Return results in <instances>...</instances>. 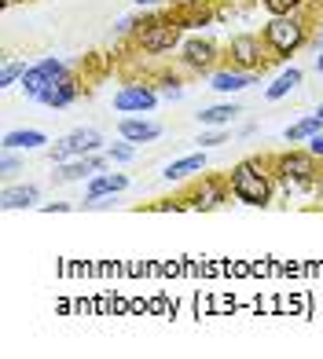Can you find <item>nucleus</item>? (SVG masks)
Returning <instances> with one entry per match:
<instances>
[{
  "label": "nucleus",
  "mask_w": 323,
  "mask_h": 359,
  "mask_svg": "<svg viewBox=\"0 0 323 359\" xmlns=\"http://www.w3.org/2000/svg\"><path fill=\"white\" fill-rule=\"evenodd\" d=\"M107 154H81V158H70L62 161V165H55V184H77V180H92L95 172L107 169Z\"/></svg>",
  "instance_id": "obj_10"
},
{
  "label": "nucleus",
  "mask_w": 323,
  "mask_h": 359,
  "mask_svg": "<svg viewBox=\"0 0 323 359\" xmlns=\"http://www.w3.org/2000/svg\"><path fill=\"white\" fill-rule=\"evenodd\" d=\"M316 133H323V118L319 114H309V118H301V121H294L286 128V143H305V140H312Z\"/></svg>",
  "instance_id": "obj_21"
},
{
  "label": "nucleus",
  "mask_w": 323,
  "mask_h": 359,
  "mask_svg": "<svg viewBox=\"0 0 323 359\" xmlns=\"http://www.w3.org/2000/svg\"><path fill=\"white\" fill-rule=\"evenodd\" d=\"M217 62H220V44L217 41H209V37H191L180 44V67L187 74H213L217 70Z\"/></svg>",
  "instance_id": "obj_7"
},
{
  "label": "nucleus",
  "mask_w": 323,
  "mask_h": 359,
  "mask_svg": "<svg viewBox=\"0 0 323 359\" xmlns=\"http://www.w3.org/2000/svg\"><path fill=\"white\" fill-rule=\"evenodd\" d=\"M158 95H162V100H180L184 88H180V81H176V77H166V81H162V88H158Z\"/></svg>",
  "instance_id": "obj_28"
},
{
  "label": "nucleus",
  "mask_w": 323,
  "mask_h": 359,
  "mask_svg": "<svg viewBox=\"0 0 323 359\" xmlns=\"http://www.w3.org/2000/svg\"><path fill=\"white\" fill-rule=\"evenodd\" d=\"M147 22V15H125V19H118V26H114V34L118 37H136V29Z\"/></svg>",
  "instance_id": "obj_24"
},
{
  "label": "nucleus",
  "mask_w": 323,
  "mask_h": 359,
  "mask_svg": "<svg viewBox=\"0 0 323 359\" xmlns=\"http://www.w3.org/2000/svg\"><path fill=\"white\" fill-rule=\"evenodd\" d=\"M128 187V176L125 172H95L88 184H85V198H103V194H121Z\"/></svg>",
  "instance_id": "obj_15"
},
{
  "label": "nucleus",
  "mask_w": 323,
  "mask_h": 359,
  "mask_svg": "<svg viewBox=\"0 0 323 359\" xmlns=\"http://www.w3.org/2000/svg\"><path fill=\"white\" fill-rule=\"evenodd\" d=\"M257 77H261V74L224 67V70H213V74H209V88H217V92H224V95H235V92H242V88L257 85Z\"/></svg>",
  "instance_id": "obj_12"
},
{
  "label": "nucleus",
  "mask_w": 323,
  "mask_h": 359,
  "mask_svg": "<svg viewBox=\"0 0 323 359\" xmlns=\"http://www.w3.org/2000/svg\"><path fill=\"white\" fill-rule=\"evenodd\" d=\"M312 48H316V52H319V48H323V29H319V34L312 37Z\"/></svg>",
  "instance_id": "obj_34"
},
{
  "label": "nucleus",
  "mask_w": 323,
  "mask_h": 359,
  "mask_svg": "<svg viewBox=\"0 0 323 359\" xmlns=\"http://www.w3.org/2000/svg\"><path fill=\"white\" fill-rule=\"evenodd\" d=\"M228 187L232 198L250 205V209H268L276 202V172H272V154H253L242 158L228 169Z\"/></svg>",
  "instance_id": "obj_1"
},
{
  "label": "nucleus",
  "mask_w": 323,
  "mask_h": 359,
  "mask_svg": "<svg viewBox=\"0 0 323 359\" xmlns=\"http://www.w3.org/2000/svg\"><path fill=\"white\" fill-rule=\"evenodd\" d=\"M67 143H70L74 158H81V154H100V151H103V133H100V128H74V133L67 136Z\"/></svg>",
  "instance_id": "obj_18"
},
{
  "label": "nucleus",
  "mask_w": 323,
  "mask_h": 359,
  "mask_svg": "<svg viewBox=\"0 0 323 359\" xmlns=\"http://www.w3.org/2000/svg\"><path fill=\"white\" fill-rule=\"evenodd\" d=\"M316 202H319V209H323V169H319V180H316Z\"/></svg>",
  "instance_id": "obj_31"
},
{
  "label": "nucleus",
  "mask_w": 323,
  "mask_h": 359,
  "mask_svg": "<svg viewBox=\"0 0 323 359\" xmlns=\"http://www.w3.org/2000/svg\"><path fill=\"white\" fill-rule=\"evenodd\" d=\"M316 114H319V118H323V103H319V107H316Z\"/></svg>",
  "instance_id": "obj_35"
},
{
  "label": "nucleus",
  "mask_w": 323,
  "mask_h": 359,
  "mask_svg": "<svg viewBox=\"0 0 323 359\" xmlns=\"http://www.w3.org/2000/svg\"><path fill=\"white\" fill-rule=\"evenodd\" d=\"M305 147H309V151H312V154L323 161V133H316L312 140H305Z\"/></svg>",
  "instance_id": "obj_30"
},
{
  "label": "nucleus",
  "mask_w": 323,
  "mask_h": 359,
  "mask_svg": "<svg viewBox=\"0 0 323 359\" xmlns=\"http://www.w3.org/2000/svg\"><path fill=\"white\" fill-rule=\"evenodd\" d=\"M70 209H74L70 202H44L41 213H70Z\"/></svg>",
  "instance_id": "obj_29"
},
{
  "label": "nucleus",
  "mask_w": 323,
  "mask_h": 359,
  "mask_svg": "<svg viewBox=\"0 0 323 359\" xmlns=\"http://www.w3.org/2000/svg\"><path fill=\"white\" fill-rule=\"evenodd\" d=\"M312 67H316V74H323V48L316 52V62H312Z\"/></svg>",
  "instance_id": "obj_33"
},
{
  "label": "nucleus",
  "mask_w": 323,
  "mask_h": 359,
  "mask_svg": "<svg viewBox=\"0 0 323 359\" xmlns=\"http://www.w3.org/2000/svg\"><path fill=\"white\" fill-rule=\"evenodd\" d=\"M133 4H140V8H158L162 0H133Z\"/></svg>",
  "instance_id": "obj_32"
},
{
  "label": "nucleus",
  "mask_w": 323,
  "mask_h": 359,
  "mask_svg": "<svg viewBox=\"0 0 323 359\" xmlns=\"http://www.w3.org/2000/svg\"><path fill=\"white\" fill-rule=\"evenodd\" d=\"M206 172V151H195V154H184V158H176L166 165V176L169 184H180V180H191V176H202Z\"/></svg>",
  "instance_id": "obj_13"
},
{
  "label": "nucleus",
  "mask_w": 323,
  "mask_h": 359,
  "mask_svg": "<svg viewBox=\"0 0 323 359\" xmlns=\"http://www.w3.org/2000/svg\"><path fill=\"white\" fill-rule=\"evenodd\" d=\"M158 88L154 85H143V81H133V85H125L114 92V110L118 114H151L158 107Z\"/></svg>",
  "instance_id": "obj_9"
},
{
  "label": "nucleus",
  "mask_w": 323,
  "mask_h": 359,
  "mask_svg": "<svg viewBox=\"0 0 323 359\" xmlns=\"http://www.w3.org/2000/svg\"><path fill=\"white\" fill-rule=\"evenodd\" d=\"M301 77H305V74H301L298 67H286V70H283V74H279V77H276V81H272V85L265 88V95H268L272 103L283 100V95H290V92H294V88L301 85Z\"/></svg>",
  "instance_id": "obj_20"
},
{
  "label": "nucleus",
  "mask_w": 323,
  "mask_h": 359,
  "mask_svg": "<svg viewBox=\"0 0 323 359\" xmlns=\"http://www.w3.org/2000/svg\"><path fill=\"white\" fill-rule=\"evenodd\" d=\"M88 88L81 85V77L70 70L67 77H59L55 85H48L44 92H41V100L37 103H44V107H52V110H62V107H70V103H77L81 95H85Z\"/></svg>",
  "instance_id": "obj_11"
},
{
  "label": "nucleus",
  "mask_w": 323,
  "mask_h": 359,
  "mask_svg": "<svg viewBox=\"0 0 323 359\" xmlns=\"http://www.w3.org/2000/svg\"><path fill=\"white\" fill-rule=\"evenodd\" d=\"M180 34L184 26L173 15H147V22L136 29V52L143 55H169L173 48H180Z\"/></svg>",
  "instance_id": "obj_4"
},
{
  "label": "nucleus",
  "mask_w": 323,
  "mask_h": 359,
  "mask_svg": "<svg viewBox=\"0 0 323 359\" xmlns=\"http://www.w3.org/2000/svg\"><path fill=\"white\" fill-rule=\"evenodd\" d=\"M268 15H294V11H305L312 0H257Z\"/></svg>",
  "instance_id": "obj_22"
},
{
  "label": "nucleus",
  "mask_w": 323,
  "mask_h": 359,
  "mask_svg": "<svg viewBox=\"0 0 323 359\" xmlns=\"http://www.w3.org/2000/svg\"><path fill=\"white\" fill-rule=\"evenodd\" d=\"M0 147L4 151H41V147H48V136L41 128H15V133H4Z\"/></svg>",
  "instance_id": "obj_16"
},
{
  "label": "nucleus",
  "mask_w": 323,
  "mask_h": 359,
  "mask_svg": "<svg viewBox=\"0 0 323 359\" xmlns=\"http://www.w3.org/2000/svg\"><path fill=\"white\" fill-rule=\"evenodd\" d=\"M272 172H276V184L286 191H316L319 180V158L309 147H290V151L272 154Z\"/></svg>",
  "instance_id": "obj_3"
},
{
  "label": "nucleus",
  "mask_w": 323,
  "mask_h": 359,
  "mask_svg": "<svg viewBox=\"0 0 323 359\" xmlns=\"http://www.w3.org/2000/svg\"><path fill=\"white\" fill-rule=\"evenodd\" d=\"M67 74H70V67H67V62L48 55V59L34 62V67H29V70L22 74V81H19V85H22V92L29 95V100H41V92H44L48 85H55L59 77H67Z\"/></svg>",
  "instance_id": "obj_8"
},
{
  "label": "nucleus",
  "mask_w": 323,
  "mask_h": 359,
  "mask_svg": "<svg viewBox=\"0 0 323 359\" xmlns=\"http://www.w3.org/2000/svg\"><path fill=\"white\" fill-rule=\"evenodd\" d=\"M228 140V128H209V133L199 136V151H209V147H220Z\"/></svg>",
  "instance_id": "obj_26"
},
{
  "label": "nucleus",
  "mask_w": 323,
  "mask_h": 359,
  "mask_svg": "<svg viewBox=\"0 0 323 359\" xmlns=\"http://www.w3.org/2000/svg\"><path fill=\"white\" fill-rule=\"evenodd\" d=\"M224 59H228V67L250 70V74H265L268 62H276L268 55L261 34H235L228 44H224Z\"/></svg>",
  "instance_id": "obj_5"
},
{
  "label": "nucleus",
  "mask_w": 323,
  "mask_h": 359,
  "mask_svg": "<svg viewBox=\"0 0 323 359\" xmlns=\"http://www.w3.org/2000/svg\"><path fill=\"white\" fill-rule=\"evenodd\" d=\"M239 114H242L239 103H217V107H206V110L199 114V121H202L206 128H228Z\"/></svg>",
  "instance_id": "obj_19"
},
{
  "label": "nucleus",
  "mask_w": 323,
  "mask_h": 359,
  "mask_svg": "<svg viewBox=\"0 0 323 359\" xmlns=\"http://www.w3.org/2000/svg\"><path fill=\"white\" fill-rule=\"evenodd\" d=\"M26 70H29L26 62H4V70H0V88H11V85H19Z\"/></svg>",
  "instance_id": "obj_23"
},
{
  "label": "nucleus",
  "mask_w": 323,
  "mask_h": 359,
  "mask_svg": "<svg viewBox=\"0 0 323 359\" xmlns=\"http://www.w3.org/2000/svg\"><path fill=\"white\" fill-rule=\"evenodd\" d=\"M261 41H265L272 59H290V55H298L305 44H312V26L301 11L268 15V22L261 26Z\"/></svg>",
  "instance_id": "obj_2"
},
{
  "label": "nucleus",
  "mask_w": 323,
  "mask_h": 359,
  "mask_svg": "<svg viewBox=\"0 0 323 359\" xmlns=\"http://www.w3.org/2000/svg\"><path fill=\"white\" fill-rule=\"evenodd\" d=\"M228 198H232V187H228V172H224V176H199L195 187L187 191V198L180 202L184 209H195V213H213Z\"/></svg>",
  "instance_id": "obj_6"
},
{
  "label": "nucleus",
  "mask_w": 323,
  "mask_h": 359,
  "mask_svg": "<svg viewBox=\"0 0 323 359\" xmlns=\"http://www.w3.org/2000/svg\"><path fill=\"white\" fill-rule=\"evenodd\" d=\"M19 169H22V161L15 158V151H4V158H0V176H4V180H11V176L19 172Z\"/></svg>",
  "instance_id": "obj_27"
},
{
  "label": "nucleus",
  "mask_w": 323,
  "mask_h": 359,
  "mask_svg": "<svg viewBox=\"0 0 323 359\" xmlns=\"http://www.w3.org/2000/svg\"><path fill=\"white\" fill-rule=\"evenodd\" d=\"M118 136L128 143H154L162 136V125L147 121V118H121L118 121Z\"/></svg>",
  "instance_id": "obj_14"
},
{
  "label": "nucleus",
  "mask_w": 323,
  "mask_h": 359,
  "mask_svg": "<svg viewBox=\"0 0 323 359\" xmlns=\"http://www.w3.org/2000/svg\"><path fill=\"white\" fill-rule=\"evenodd\" d=\"M41 202V187L37 184H19V187H4V194H0V205L8 209H34Z\"/></svg>",
  "instance_id": "obj_17"
},
{
  "label": "nucleus",
  "mask_w": 323,
  "mask_h": 359,
  "mask_svg": "<svg viewBox=\"0 0 323 359\" xmlns=\"http://www.w3.org/2000/svg\"><path fill=\"white\" fill-rule=\"evenodd\" d=\"M107 158H110V161H118V165H125V161H133V158H136V147L128 143V140H125V143H110V147H107Z\"/></svg>",
  "instance_id": "obj_25"
}]
</instances>
